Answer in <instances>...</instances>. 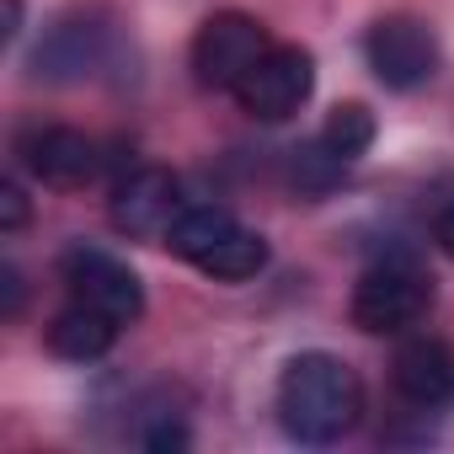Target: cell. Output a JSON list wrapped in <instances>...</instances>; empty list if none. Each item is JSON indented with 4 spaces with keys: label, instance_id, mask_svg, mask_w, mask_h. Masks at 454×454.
Masks as SVG:
<instances>
[{
    "label": "cell",
    "instance_id": "obj_1",
    "mask_svg": "<svg viewBox=\"0 0 454 454\" xmlns=\"http://www.w3.org/2000/svg\"><path fill=\"white\" fill-rule=\"evenodd\" d=\"M364 417V385L337 353H300L278 374V422L294 443H337Z\"/></svg>",
    "mask_w": 454,
    "mask_h": 454
},
{
    "label": "cell",
    "instance_id": "obj_2",
    "mask_svg": "<svg viewBox=\"0 0 454 454\" xmlns=\"http://www.w3.org/2000/svg\"><path fill=\"white\" fill-rule=\"evenodd\" d=\"M160 241L219 284H247L268 268V241L247 231L231 208H214V203H187Z\"/></svg>",
    "mask_w": 454,
    "mask_h": 454
},
{
    "label": "cell",
    "instance_id": "obj_3",
    "mask_svg": "<svg viewBox=\"0 0 454 454\" xmlns=\"http://www.w3.org/2000/svg\"><path fill=\"white\" fill-rule=\"evenodd\" d=\"M427 305H433V278L411 257H385L353 289V326L369 337H395L411 332L427 316Z\"/></svg>",
    "mask_w": 454,
    "mask_h": 454
},
{
    "label": "cell",
    "instance_id": "obj_4",
    "mask_svg": "<svg viewBox=\"0 0 454 454\" xmlns=\"http://www.w3.org/2000/svg\"><path fill=\"white\" fill-rule=\"evenodd\" d=\"M268 49H273V38H268V27L257 17H247V12H214L198 27V38H192V75L208 91H236Z\"/></svg>",
    "mask_w": 454,
    "mask_h": 454
},
{
    "label": "cell",
    "instance_id": "obj_5",
    "mask_svg": "<svg viewBox=\"0 0 454 454\" xmlns=\"http://www.w3.org/2000/svg\"><path fill=\"white\" fill-rule=\"evenodd\" d=\"M59 278H65L70 300H81V305L113 316L118 326H134V321L145 316V284H139V273H134L129 262H118L113 252H102V247L75 241V247L59 257Z\"/></svg>",
    "mask_w": 454,
    "mask_h": 454
},
{
    "label": "cell",
    "instance_id": "obj_6",
    "mask_svg": "<svg viewBox=\"0 0 454 454\" xmlns=\"http://www.w3.org/2000/svg\"><path fill=\"white\" fill-rule=\"evenodd\" d=\"M364 54H369V70L380 86L390 91H417L438 75V38L427 22L395 12V17H380L364 38Z\"/></svg>",
    "mask_w": 454,
    "mask_h": 454
},
{
    "label": "cell",
    "instance_id": "obj_7",
    "mask_svg": "<svg viewBox=\"0 0 454 454\" xmlns=\"http://www.w3.org/2000/svg\"><path fill=\"white\" fill-rule=\"evenodd\" d=\"M310 91H316V59L300 43H273L252 65V75L236 86V102H241V113H252L262 123H284L310 102Z\"/></svg>",
    "mask_w": 454,
    "mask_h": 454
},
{
    "label": "cell",
    "instance_id": "obj_8",
    "mask_svg": "<svg viewBox=\"0 0 454 454\" xmlns=\"http://www.w3.org/2000/svg\"><path fill=\"white\" fill-rule=\"evenodd\" d=\"M17 155H22V166H27L38 182H49V187H86V182H97V171H102L97 139H86L81 129H59V123L22 129Z\"/></svg>",
    "mask_w": 454,
    "mask_h": 454
},
{
    "label": "cell",
    "instance_id": "obj_9",
    "mask_svg": "<svg viewBox=\"0 0 454 454\" xmlns=\"http://www.w3.org/2000/svg\"><path fill=\"white\" fill-rule=\"evenodd\" d=\"M187 203H182V187H176V176L171 171H160V166H139V171H129L123 182H118V192H113V224L123 236H166L171 231V219L182 214Z\"/></svg>",
    "mask_w": 454,
    "mask_h": 454
},
{
    "label": "cell",
    "instance_id": "obj_10",
    "mask_svg": "<svg viewBox=\"0 0 454 454\" xmlns=\"http://www.w3.org/2000/svg\"><path fill=\"white\" fill-rule=\"evenodd\" d=\"M390 385L406 406L438 411L454 401V353L438 337H406L390 358Z\"/></svg>",
    "mask_w": 454,
    "mask_h": 454
},
{
    "label": "cell",
    "instance_id": "obj_11",
    "mask_svg": "<svg viewBox=\"0 0 454 454\" xmlns=\"http://www.w3.org/2000/svg\"><path fill=\"white\" fill-rule=\"evenodd\" d=\"M118 332H123V326H118L113 316H102V310L70 300V305L49 321V348H54L59 358H70V364H97V358L118 342Z\"/></svg>",
    "mask_w": 454,
    "mask_h": 454
},
{
    "label": "cell",
    "instance_id": "obj_12",
    "mask_svg": "<svg viewBox=\"0 0 454 454\" xmlns=\"http://www.w3.org/2000/svg\"><path fill=\"white\" fill-rule=\"evenodd\" d=\"M97 43H102V27H54L49 49H38V70L43 75H91L97 65Z\"/></svg>",
    "mask_w": 454,
    "mask_h": 454
},
{
    "label": "cell",
    "instance_id": "obj_13",
    "mask_svg": "<svg viewBox=\"0 0 454 454\" xmlns=\"http://www.w3.org/2000/svg\"><path fill=\"white\" fill-rule=\"evenodd\" d=\"M337 160H358V155H369V145H374V113L364 107V102H342V107H332V118H326V129L316 134Z\"/></svg>",
    "mask_w": 454,
    "mask_h": 454
},
{
    "label": "cell",
    "instance_id": "obj_14",
    "mask_svg": "<svg viewBox=\"0 0 454 454\" xmlns=\"http://www.w3.org/2000/svg\"><path fill=\"white\" fill-rule=\"evenodd\" d=\"M342 171H348V160H337V155H332L321 139L300 145V150H294V160H289V176H294V187H300V192H310V198L332 192V187L342 182Z\"/></svg>",
    "mask_w": 454,
    "mask_h": 454
},
{
    "label": "cell",
    "instance_id": "obj_15",
    "mask_svg": "<svg viewBox=\"0 0 454 454\" xmlns=\"http://www.w3.org/2000/svg\"><path fill=\"white\" fill-rule=\"evenodd\" d=\"M22 224H27V192L6 176V182H0V231H22Z\"/></svg>",
    "mask_w": 454,
    "mask_h": 454
},
{
    "label": "cell",
    "instance_id": "obj_16",
    "mask_svg": "<svg viewBox=\"0 0 454 454\" xmlns=\"http://www.w3.org/2000/svg\"><path fill=\"white\" fill-rule=\"evenodd\" d=\"M139 443H145V449H187L192 438H187V427H182V422H160V427L139 433Z\"/></svg>",
    "mask_w": 454,
    "mask_h": 454
},
{
    "label": "cell",
    "instance_id": "obj_17",
    "mask_svg": "<svg viewBox=\"0 0 454 454\" xmlns=\"http://www.w3.org/2000/svg\"><path fill=\"white\" fill-rule=\"evenodd\" d=\"M433 241H438L443 257H454V203H443V208L433 214Z\"/></svg>",
    "mask_w": 454,
    "mask_h": 454
},
{
    "label": "cell",
    "instance_id": "obj_18",
    "mask_svg": "<svg viewBox=\"0 0 454 454\" xmlns=\"http://www.w3.org/2000/svg\"><path fill=\"white\" fill-rule=\"evenodd\" d=\"M0 284H6V316H17V305H22V278H17V268H0Z\"/></svg>",
    "mask_w": 454,
    "mask_h": 454
},
{
    "label": "cell",
    "instance_id": "obj_19",
    "mask_svg": "<svg viewBox=\"0 0 454 454\" xmlns=\"http://www.w3.org/2000/svg\"><path fill=\"white\" fill-rule=\"evenodd\" d=\"M22 33V0H6V38Z\"/></svg>",
    "mask_w": 454,
    "mask_h": 454
}]
</instances>
